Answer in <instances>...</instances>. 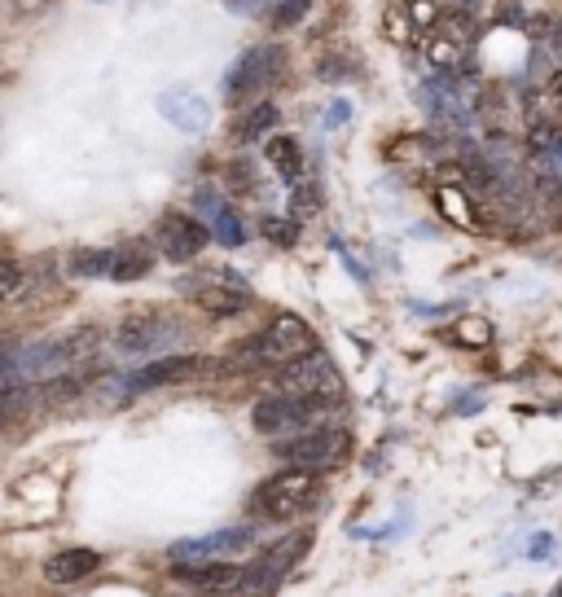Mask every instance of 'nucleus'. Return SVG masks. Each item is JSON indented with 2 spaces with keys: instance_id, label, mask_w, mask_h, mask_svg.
<instances>
[{
  "instance_id": "obj_12",
  "label": "nucleus",
  "mask_w": 562,
  "mask_h": 597,
  "mask_svg": "<svg viewBox=\"0 0 562 597\" xmlns=\"http://www.w3.org/2000/svg\"><path fill=\"white\" fill-rule=\"evenodd\" d=\"M255 545V527H224V532H207L193 540H176L167 549L172 562H211V558H238Z\"/></svg>"
},
{
  "instance_id": "obj_28",
  "label": "nucleus",
  "mask_w": 562,
  "mask_h": 597,
  "mask_svg": "<svg viewBox=\"0 0 562 597\" xmlns=\"http://www.w3.org/2000/svg\"><path fill=\"white\" fill-rule=\"evenodd\" d=\"M264 233H268V242H282V247H290L295 242V224H282V220H264Z\"/></svg>"
},
{
  "instance_id": "obj_27",
  "label": "nucleus",
  "mask_w": 562,
  "mask_h": 597,
  "mask_svg": "<svg viewBox=\"0 0 562 597\" xmlns=\"http://www.w3.org/2000/svg\"><path fill=\"white\" fill-rule=\"evenodd\" d=\"M23 290H27V286H23V264L10 256V260H5V286H0V299H5V303H14Z\"/></svg>"
},
{
  "instance_id": "obj_31",
  "label": "nucleus",
  "mask_w": 562,
  "mask_h": 597,
  "mask_svg": "<svg viewBox=\"0 0 562 597\" xmlns=\"http://www.w3.org/2000/svg\"><path fill=\"white\" fill-rule=\"evenodd\" d=\"M211 597H229V593H211Z\"/></svg>"
},
{
  "instance_id": "obj_19",
  "label": "nucleus",
  "mask_w": 562,
  "mask_h": 597,
  "mask_svg": "<svg viewBox=\"0 0 562 597\" xmlns=\"http://www.w3.org/2000/svg\"><path fill=\"white\" fill-rule=\"evenodd\" d=\"M97 567H101V554H97V549H62V554H53V558L45 562V580L58 584V588H66V584L88 580Z\"/></svg>"
},
{
  "instance_id": "obj_9",
  "label": "nucleus",
  "mask_w": 562,
  "mask_h": 597,
  "mask_svg": "<svg viewBox=\"0 0 562 597\" xmlns=\"http://www.w3.org/2000/svg\"><path fill=\"white\" fill-rule=\"evenodd\" d=\"M154 242H159V251H163L172 264H189V260H198V256L207 251L211 228H207L198 215H189V211H167V215L159 220V228H154Z\"/></svg>"
},
{
  "instance_id": "obj_15",
  "label": "nucleus",
  "mask_w": 562,
  "mask_h": 597,
  "mask_svg": "<svg viewBox=\"0 0 562 597\" xmlns=\"http://www.w3.org/2000/svg\"><path fill=\"white\" fill-rule=\"evenodd\" d=\"M159 110H163V119L172 128H180V133H207V124H211V101L198 92V88H167L163 97H159Z\"/></svg>"
},
{
  "instance_id": "obj_3",
  "label": "nucleus",
  "mask_w": 562,
  "mask_h": 597,
  "mask_svg": "<svg viewBox=\"0 0 562 597\" xmlns=\"http://www.w3.org/2000/svg\"><path fill=\"white\" fill-rule=\"evenodd\" d=\"M316 506H321V474L299 470V465H282L251 497V514L264 519V523H290V519H299Z\"/></svg>"
},
{
  "instance_id": "obj_20",
  "label": "nucleus",
  "mask_w": 562,
  "mask_h": 597,
  "mask_svg": "<svg viewBox=\"0 0 562 597\" xmlns=\"http://www.w3.org/2000/svg\"><path fill=\"white\" fill-rule=\"evenodd\" d=\"M154 247L150 242H128V247H115V269H110V282H120V286H128V282H141V277H150V269H154Z\"/></svg>"
},
{
  "instance_id": "obj_18",
  "label": "nucleus",
  "mask_w": 562,
  "mask_h": 597,
  "mask_svg": "<svg viewBox=\"0 0 562 597\" xmlns=\"http://www.w3.org/2000/svg\"><path fill=\"white\" fill-rule=\"evenodd\" d=\"M435 211L448 220V224H458V228H466V233H484L488 224L479 220V207L471 202V194H466V185H435Z\"/></svg>"
},
{
  "instance_id": "obj_25",
  "label": "nucleus",
  "mask_w": 562,
  "mask_h": 597,
  "mask_svg": "<svg viewBox=\"0 0 562 597\" xmlns=\"http://www.w3.org/2000/svg\"><path fill=\"white\" fill-rule=\"evenodd\" d=\"M458 343H466V347L492 343V321H484V316H462V321H458Z\"/></svg>"
},
{
  "instance_id": "obj_5",
  "label": "nucleus",
  "mask_w": 562,
  "mask_h": 597,
  "mask_svg": "<svg viewBox=\"0 0 562 597\" xmlns=\"http://www.w3.org/2000/svg\"><path fill=\"white\" fill-rule=\"evenodd\" d=\"M321 413H329V405L321 396H290V391H273L251 409V426L268 439H286L308 431Z\"/></svg>"
},
{
  "instance_id": "obj_13",
  "label": "nucleus",
  "mask_w": 562,
  "mask_h": 597,
  "mask_svg": "<svg viewBox=\"0 0 562 597\" xmlns=\"http://www.w3.org/2000/svg\"><path fill=\"white\" fill-rule=\"evenodd\" d=\"M176 580L202 588V593H238L247 584V567H234V558H211V562H176Z\"/></svg>"
},
{
  "instance_id": "obj_10",
  "label": "nucleus",
  "mask_w": 562,
  "mask_h": 597,
  "mask_svg": "<svg viewBox=\"0 0 562 597\" xmlns=\"http://www.w3.org/2000/svg\"><path fill=\"white\" fill-rule=\"evenodd\" d=\"M471 45H475V27H471L466 14H462V18H444L430 36H422V58H426L430 71L448 75V71H458V66L466 62Z\"/></svg>"
},
{
  "instance_id": "obj_24",
  "label": "nucleus",
  "mask_w": 562,
  "mask_h": 597,
  "mask_svg": "<svg viewBox=\"0 0 562 597\" xmlns=\"http://www.w3.org/2000/svg\"><path fill=\"white\" fill-rule=\"evenodd\" d=\"M404 10H409V23H413L417 36H430L444 23V5H439V0H409Z\"/></svg>"
},
{
  "instance_id": "obj_23",
  "label": "nucleus",
  "mask_w": 562,
  "mask_h": 597,
  "mask_svg": "<svg viewBox=\"0 0 562 597\" xmlns=\"http://www.w3.org/2000/svg\"><path fill=\"white\" fill-rule=\"evenodd\" d=\"M282 119V110L273 105V101H255V105H247L242 114H238V124H234V133L238 137H247V141H255V137H264L273 124Z\"/></svg>"
},
{
  "instance_id": "obj_11",
  "label": "nucleus",
  "mask_w": 562,
  "mask_h": 597,
  "mask_svg": "<svg viewBox=\"0 0 562 597\" xmlns=\"http://www.w3.org/2000/svg\"><path fill=\"white\" fill-rule=\"evenodd\" d=\"M207 370V361L202 356H193V351H172V356H154L150 365H141L128 383H124V391L128 396H141V391H159V387H176V383H189V378H198Z\"/></svg>"
},
{
  "instance_id": "obj_21",
  "label": "nucleus",
  "mask_w": 562,
  "mask_h": 597,
  "mask_svg": "<svg viewBox=\"0 0 562 597\" xmlns=\"http://www.w3.org/2000/svg\"><path fill=\"white\" fill-rule=\"evenodd\" d=\"M110 269H115V251H105V247H84V251H71V260H66V273L79 282L110 277Z\"/></svg>"
},
{
  "instance_id": "obj_8",
  "label": "nucleus",
  "mask_w": 562,
  "mask_h": 597,
  "mask_svg": "<svg viewBox=\"0 0 562 597\" xmlns=\"http://www.w3.org/2000/svg\"><path fill=\"white\" fill-rule=\"evenodd\" d=\"M180 338V325L167 321V316H154V312H137L128 321L115 325V334H110V347H115L120 356H163L172 351Z\"/></svg>"
},
{
  "instance_id": "obj_26",
  "label": "nucleus",
  "mask_w": 562,
  "mask_h": 597,
  "mask_svg": "<svg viewBox=\"0 0 562 597\" xmlns=\"http://www.w3.org/2000/svg\"><path fill=\"white\" fill-rule=\"evenodd\" d=\"M312 10V0H277V14H273V27L277 32H286V27H295L303 14Z\"/></svg>"
},
{
  "instance_id": "obj_17",
  "label": "nucleus",
  "mask_w": 562,
  "mask_h": 597,
  "mask_svg": "<svg viewBox=\"0 0 562 597\" xmlns=\"http://www.w3.org/2000/svg\"><path fill=\"white\" fill-rule=\"evenodd\" d=\"M198 207L207 211V220H211V237L215 242H224V247H242L247 242V224H242V215L224 202L215 189H202L198 194Z\"/></svg>"
},
{
  "instance_id": "obj_1",
  "label": "nucleus",
  "mask_w": 562,
  "mask_h": 597,
  "mask_svg": "<svg viewBox=\"0 0 562 597\" xmlns=\"http://www.w3.org/2000/svg\"><path fill=\"white\" fill-rule=\"evenodd\" d=\"M105 343V329L101 325H75L58 338H45L36 347H27V356H10L5 361V374L10 383H18V370L32 374V378H53V374H71L88 361H97V351Z\"/></svg>"
},
{
  "instance_id": "obj_30",
  "label": "nucleus",
  "mask_w": 562,
  "mask_h": 597,
  "mask_svg": "<svg viewBox=\"0 0 562 597\" xmlns=\"http://www.w3.org/2000/svg\"><path fill=\"white\" fill-rule=\"evenodd\" d=\"M549 597H562V584H558V588H553V593H549Z\"/></svg>"
},
{
  "instance_id": "obj_16",
  "label": "nucleus",
  "mask_w": 562,
  "mask_h": 597,
  "mask_svg": "<svg viewBox=\"0 0 562 597\" xmlns=\"http://www.w3.org/2000/svg\"><path fill=\"white\" fill-rule=\"evenodd\" d=\"M193 303L211 316V321H229V316H242L247 303H251V290L247 282H234V286H215L211 277H202L193 286Z\"/></svg>"
},
{
  "instance_id": "obj_14",
  "label": "nucleus",
  "mask_w": 562,
  "mask_h": 597,
  "mask_svg": "<svg viewBox=\"0 0 562 597\" xmlns=\"http://www.w3.org/2000/svg\"><path fill=\"white\" fill-rule=\"evenodd\" d=\"M282 62H286V53H282L277 45H255V49H247V53L238 58L234 75H229V92H234V97L260 92V88L282 71Z\"/></svg>"
},
{
  "instance_id": "obj_7",
  "label": "nucleus",
  "mask_w": 562,
  "mask_h": 597,
  "mask_svg": "<svg viewBox=\"0 0 562 597\" xmlns=\"http://www.w3.org/2000/svg\"><path fill=\"white\" fill-rule=\"evenodd\" d=\"M308 545H312L308 532H290V536H282L277 545H268V549L247 567V584L238 588V597H268V593L290 575V567L308 554Z\"/></svg>"
},
{
  "instance_id": "obj_29",
  "label": "nucleus",
  "mask_w": 562,
  "mask_h": 597,
  "mask_svg": "<svg viewBox=\"0 0 562 597\" xmlns=\"http://www.w3.org/2000/svg\"><path fill=\"white\" fill-rule=\"evenodd\" d=\"M545 101H549L553 119H562V71H553V75H549V84H545Z\"/></svg>"
},
{
  "instance_id": "obj_4",
  "label": "nucleus",
  "mask_w": 562,
  "mask_h": 597,
  "mask_svg": "<svg viewBox=\"0 0 562 597\" xmlns=\"http://www.w3.org/2000/svg\"><path fill=\"white\" fill-rule=\"evenodd\" d=\"M352 431L344 426H308L299 435H286L273 444V457L282 465H299V470H334V465H344L352 461Z\"/></svg>"
},
{
  "instance_id": "obj_2",
  "label": "nucleus",
  "mask_w": 562,
  "mask_h": 597,
  "mask_svg": "<svg viewBox=\"0 0 562 597\" xmlns=\"http://www.w3.org/2000/svg\"><path fill=\"white\" fill-rule=\"evenodd\" d=\"M308 351H316V329L303 316L282 312L268 325H260L247 343L234 347V365H247V370L277 365V370H286V365H295L299 356H308Z\"/></svg>"
},
{
  "instance_id": "obj_6",
  "label": "nucleus",
  "mask_w": 562,
  "mask_h": 597,
  "mask_svg": "<svg viewBox=\"0 0 562 597\" xmlns=\"http://www.w3.org/2000/svg\"><path fill=\"white\" fill-rule=\"evenodd\" d=\"M277 391H290V396H321L329 409L344 405V378L334 370V361L316 347L308 356H299L295 365H286L277 374Z\"/></svg>"
},
{
  "instance_id": "obj_22",
  "label": "nucleus",
  "mask_w": 562,
  "mask_h": 597,
  "mask_svg": "<svg viewBox=\"0 0 562 597\" xmlns=\"http://www.w3.org/2000/svg\"><path fill=\"white\" fill-rule=\"evenodd\" d=\"M264 154H268V163L282 172V181H299L303 176V150H299V141L295 137H273L268 146H264Z\"/></svg>"
}]
</instances>
